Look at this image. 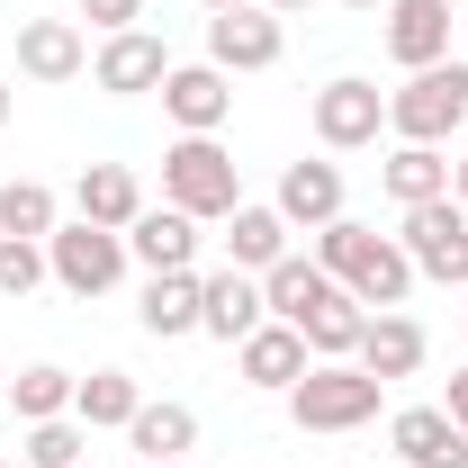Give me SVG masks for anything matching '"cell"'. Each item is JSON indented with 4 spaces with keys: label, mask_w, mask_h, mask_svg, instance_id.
Returning a JSON list of instances; mask_svg holds the SVG:
<instances>
[{
    "label": "cell",
    "mask_w": 468,
    "mask_h": 468,
    "mask_svg": "<svg viewBox=\"0 0 468 468\" xmlns=\"http://www.w3.org/2000/svg\"><path fill=\"white\" fill-rule=\"evenodd\" d=\"M72 369H55V360H37V369H18L9 378V406H18V423H55V414H72Z\"/></svg>",
    "instance_id": "obj_28"
},
{
    "label": "cell",
    "mask_w": 468,
    "mask_h": 468,
    "mask_svg": "<svg viewBox=\"0 0 468 468\" xmlns=\"http://www.w3.org/2000/svg\"><path fill=\"white\" fill-rule=\"evenodd\" d=\"M0 406H9V369H0Z\"/></svg>",
    "instance_id": "obj_39"
},
{
    "label": "cell",
    "mask_w": 468,
    "mask_h": 468,
    "mask_svg": "<svg viewBox=\"0 0 468 468\" xmlns=\"http://www.w3.org/2000/svg\"><path fill=\"white\" fill-rule=\"evenodd\" d=\"M261 9H271V18H297V9H315V0H261Z\"/></svg>",
    "instance_id": "obj_33"
},
{
    "label": "cell",
    "mask_w": 468,
    "mask_h": 468,
    "mask_svg": "<svg viewBox=\"0 0 468 468\" xmlns=\"http://www.w3.org/2000/svg\"><path fill=\"white\" fill-rule=\"evenodd\" d=\"M343 9H388V0H343Z\"/></svg>",
    "instance_id": "obj_36"
},
{
    "label": "cell",
    "mask_w": 468,
    "mask_h": 468,
    "mask_svg": "<svg viewBox=\"0 0 468 468\" xmlns=\"http://www.w3.org/2000/svg\"><path fill=\"white\" fill-rule=\"evenodd\" d=\"M198 9H207V18H217V9H243V0H198Z\"/></svg>",
    "instance_id": "obj_35"
},
{
    "label": "cell",
    "mask_w": 468,
    "mask_h": 468,
    "mask_svg": "<svg viewBox=\"0 0 468 468\" xmlns=\"http://www.w3.org/2000/svg\"><path fill=\"white\" fill-rule=\"evenodd\" d=\"M315 261L343 280L369 315L378 306H406L414 297V261H406V243L397 234H378V226H360V217H334V226H315Z\"/></svg>",
    "instance_id": "obj_1"
},
{
    "label": "cell",
    "mask_w": 468,
    "mask_h": 468,
    "mask_svg": "<svg viewBox=\"0 0 468 468\" xmlns=\"http://www.w3.org/2000/svg\"><path fill=\"white\" fill-rule=\"evenodd\" d=\"M126 441H135L144 460H189V451H198V414L180 406V397H163V406L144 397V406H135V423H126Z\"/></svg>",
    "instance_id": "obj_23"
},
{
    "label": "cell",
    "mask_w": 468,
    "mask_h": 468,
    "mask_svg": "<svg viewBox=\"0 0 468 468\" xmlns=\"http://www.w3.org/2000/svg\"><path fill=\"white\" fill-rule=\"evenodd\" d=\"M460 37H468V9H460Z\"/></svg>",
    "instance_id": "obj_41"
},
{
    "label": "cell",
    "mask_w": 468,
    "mask_h": 468,
    "mask_svg": "<svg viewBox=\"0 0 468 468\" xmlns=\"http://www.w3.org/2000/svg\"><path fill=\"white\" fill-rule=\"evenodd\" d=\"M163 117H172L180 135H217L234 117V72H217V63H172L163 72Z\"/></svg>",
    "instance_id": "obj_11"
},
{
    "label": "cell",
    "mask_w": 468,
    "mask_h": 468,
    "mask_svg": "<svg viewBox=\"0 0 468 468\" xmlns=\"http://www.w3.org/2000/svg\"><path fill=\"white\" fill-rule=\"evenodd\" d=\"M451 198H460V207H468V163H451Z\"/></svg>",
    "instance_id": "obj_34"
},
{
    "label": "cell",
    "mask_w": 468,
    "mask_h": 468,
    "mask_svg": "<svg viewBox=\"0 0 468 468\" xmlns=\"http://www.w3.org/2000/svg\"><path fill=\"white\" fill-rule=\"evenodd\" d=\"M18 72L46 81V90L81 81V72H90V37H81V18H18Z\"/></svg>",
    "instance_id": "obj_13"
},
{
    "label": "cell",
    "mask_w": 468,
    "mask_h": 468,
    "mask_svg": "<svg viewBox=\"0 0 468 468\" xmlns=\"http://www.w3.org/2000/svg\"><path fill=\"white\" fill-rule=\"evenodd\" d=\"M163 72H172V46L154 37V27H117L90 46V81L109 90V100H144V90H163Z\"/></svg>",
    "instance_id": "obj_9"
},
{
    "label": "cell",
    "mask_w": 468,
    "mask_h": 468,
    "mask_svg": "<svg viewBox=\"0 0 468 468\" xmlns=\"http://www.w3.org/2000/svg\"><path fill=\"white\" fill-rule=\"evenodd\" d=\"M55 280L46 271V243H18V234H0V297H37Z\"/></svg>",
    "instance_id": "obj_30"
},
{
    "label": "cell",
    "mask_w": 468,
    "mask_h": 468,
    "mask_svg": "<svg viewBox=\"0 0 468 468\" xmlns=\"http://www.w3.org/2000/svg\"><path fill=\"white\" fill-rule=\"evenodd\" d=\"M324 297H334V271H324L315 252H289V261H271V271H261V306H271L280 324H306Z\"/></svg>",
    "instance_id": "obj_20"
},
{
    "label": "cell",
    "mask_w": 468,
    "mask_h": 468,
    "mask_svg": "<svg viewBox=\"0 0 468 468\" xmlns=\"http://www.w3.org/2000/svg\"><path fill=\"white\" fill-rule=\"evenodd\" d=\"M378 180H388V198H397V207L451 198V163H441V144H397V154L378 163Z\"/></svg>",
    "instance_id": "obj_24"
},
{
    "label": "cell",
    "mask_w": 468,
    "mask_h": 468,
    "mask_svg": "<svg viewBox=\"0 0 468 468\" xmlns=\"http://www.w3.org/2000/svg\"><path fill=\"white\" fill-rule=\"evenodd\" d=\"M126 261H144V280H154V271H198V217L144 207V217L126 226Z\"/></svg>",
    "instance_id": "obj_17"
},
{
    "label": "cell",
    "mask_w": 468,
    "mask_h": 468,
    "mask_svg": "<svg viewBox=\"0 0 468 468\" xmlns=\"http://www.w3.org/2000/svg\"><path fill=\"white\" fill-rule=\"evenodd\" d=\"M81 451H90V423H81V414L27 423V441H18V460H27V468H81Z\"/></svg>",
    "instance_id": "obj_29"
},
{
    "label": "cell",
    "mask_w": 468,
    "mask_h": 468,
    "mask_svg": "<svg viewBox=\"0 0 468 468\" xmlns=\"http://www.w3.org/2000/svg\"><path fill=\"white\" fill-rule=\"evenodd\" d=\"M144 468H189V460H144Z\"/></svg>",
    "instance_id": "obj_38"
},
{
    "label": "cell",
    "mask_w": 468,
    "mask_h": 468,
    "mask_svg": "<svg viewBox=\"0 0 468 468\" xmlns=\"http://www.w3.org/2000/svg\"><path fill=\"white\" fill-rule=\"evenodd\" d=\"M46 271H55V289H72V297H109L117 280H126V234L72 217V226L46 234Z\"/></svg>",
    "instance_id": "obj_7"
},
{
    "label": "cell",
    "mask_w": 468,
    "mask_h": 468,
    "mask_svg": "<svg viewBox=\"0 0 468 468\" xmlns=\"http://www.w3.org/2000/svg\"><path fill=\"white\" fill-rule=\"evenodd\" d=\"M135 406H144V388H135L126 369H90V378L72 388V414H81L90 432H126V423H135Z\"/></svg>",
    "instance_id": "obj_25"
},
{
    "label": "cell",
    "mask_w": 468,
    "mask_h": 468,
    "mask_svg": "<svg viewBox=\"0 0 468 468\" xmlns=\"http://www.w3.org/2000/svg\"><path fill=\"white\" fill-rule=\"evenodd\" d=\"M271 207H280L289 226H306V234H315V226H334V217H343V163H289Z\"/></svg>",
    "instance_id": "obj_19"
},
{
    "label": "cell",
    "mask_w": 468,
    "mask_h": 468,
    "mask_svg": "<svg viewBox=\"0 0 468 468\" xmlns=\"http://www.w3.org/2000/svg\"><path fill=\"white\" fill-rule=\"evenodd\" d=\"M271 306H261V280L252 271H198V334H217V343H243L252 324H261Z\"/></svg>",
    "instance_id": "obj_14"
},
{
    "label": "cell",
    "mask_w": 468,
    "mask_h": 468,
    "mask_svg": "<svg viewBox=\"0 0 468 468\" xmlns=\"http://www.w3.org/2000/svg\"><path fill=\"white\" fill-rule=\"evenodd\" d=\"M234 369H243V388H271V397H289L297 378L315 369V351H306V334H297V324L261 315V324L234 343Z\"/></svg>",
    "instance_id": "obj_10"
},
{
    "label": "cell",
    "mask_w": 468,
    "mask_h": 468,
    "mask_svg": "<svg viewBox=\"0 0 468 468\" xmlns=\"http://www.w3.org/2000/svg\"><path fill=\"white\" fill-rule=\"evenodd\" d=\"M378 397H388V378H369L360 360H315L289 388V423L297 432H360V423H378Z\"/></svg>",
    "instance_id": "obj_2"
},
{
    "label": "cell",
    "mask_w": 468,
    "mask_h": 468,
    "mask_svg": "<svg viewBox=\"0 0 468 468\" xmlns=\"http://www.w3.org/2000/svg\"><path fill=\"white\" fill-rule=\"evenodd\" d=\"M63 226V198L46 180H0V234H18V243H46Z\"/></svg>",
    "instance_id": "obj_27"
},
{
    "label": "cell",
    "mask_w": 468,
    "mask_h": 468,
    "mask_svg": "<svg viewBox=\"0 0 468 468\" xmlns=\"http://www.w3.org/2000/svg\"><path fill=\"white\" fill-rule=\"evenodd\" d=\"M72 217L126 234L135 217H144V180L126 172V163H81V180H72Z\"/></svg>",
    "instance_id": "obj_16"
},
{
    "label": "cell",
    "mask_w": 468,
    "mask_h": 468,
    "mask_svg": "<svg viewBox=\"0 0 468 468\" xmlns=\"http://www.w3.org/2000/svg\"><path fill=\"white\" fill-rule=\"evenodd\" d=\"M0 126H9V81H0Z\"/></svg>",
    "instance_id": "obj_37"
},
{
    "label": "cell",
    "mask_w": 468,
    "mask_h": 468,
    "mask_svg": "<svg viewBox=\"0 0 468 468\" xmlns=\"http://www.w3.org/2000/svg\"><path fill=\"white\" fill-rule=\"evenodd\" d=\"M289 217H280V207H252V198H243V207H234L226 217V252H234V271H252V280H261V271H271V261H289Z\"/></svg>",
    "instance_id": "obj_22"
},
{
    "label": "cell",
    "mask_w": 468,
    "mask_h": 468,
    "mask_svg": "<svg viewBox=\"0 0 468 468\" xmlns=\"http://www.w3.org/2000/svg\"><path fill=\"white\" fill-rule=\"evenodd\" d=\"M135 324H144L154 343L198 334V271H154V280H144V297H135Z\"/></svg>",
    "instance_id": "obj_21"
},
{
    "label": "cell",
    "mask_w": 468,
    "mask_h": 468,
    "mask_svg": "<svg viewBox=\"0 0 468 468\" xmlns=\"http://www.w3.org/2000/svg\"><path fill=\"white\" fill-rule=\"evenodd\" d=\"M406 261L414 280H441V289H468V207L460 198H423V207H406Z\"/></svg>",
    "instance_id": "obj_6"
},
{
    "label": "cell",
    "mask_w": 468,
    "mask_h": 468,
    "mask_svg": "<svg viewBox=\"0 0 468 468\" xmlns=\"http://www.w3.org/2000/svg\"><path fill=\"white\" fill-rule=\"evenodd\" d=\"M388 441H397L406 468H468V432L441 406H397L388 414Z\"/></svg>",
    "instance_id": "obj_15"
},
{
    "label": "cell",
    "mask_w": 468,
    "mask_h": 468,
    "mask_svg": "<svg viewBox=\"0 0 468 468\" xmlns=\"http://www.w3.org/2000/svg\"><path fill=\"white\" fill-rule=\"evenodd\" d=\"M378 18H388V55L406 63V72L451 63V37H460V9L451 0H388Z\"/></svg>",
    "instance_id": "obj_12"
},
{
    "label": "cell",
    "mask_w": 468,
    "mask_h": 468,
    "mask_svg": "<svg viewBox=\"0 0 468 468\" xmlns=\"http://www.w3.org/2000/svg\"><path fill=\"white\" fill-rule=\"evenodd\" d=\"M163 207L198 217V226H217V217L243 207V172H234V154L217 135H180L172 154H163Z\"/></svg>",
    "instance_id": "obj_3"
},
{
    "label": "cell",
    "mask_w": 468,
    "mask_h": 468,
    "mask_svg": "<svg viewBox=\"0 0 468 468\" xmlns=\"http://www.w3.org/2000/svg\"><path fill=\"white\" fill-rule=\"evenodd\" d=\"M423 324H414V315H397V306H378V315H369V324H360V351H351V360H360V369H369V378H388V388H397V378H414V369H423Z\"/></svg>",
    "instance_id": "obj_18"
},
{
    "label": "cell",
    "mask_w": 468,
    "mask_h": 468,
    "mask_svg": "<svg viewBox=\"0 0 468 468\" xmlns=\"http://www.w3.org/2000/svg\"><path fill=\"white\" fill-rule=\"evenodd\" d=\"M306 126H315V144H324V154H360V144H378V135H388V90H378V81H360V72H334V81L306 100Z\"/></svg>",
    "instance_id": "obj_5"
},
{
    "label": "cell",
    "mask_w": 468,
    "mask_h": 468,
    "mask_svg": "<svg viewBox=\"0 0 468 468\" xmlns=\"http://www.w3.org/2000/svg\"><path fill=\"white\" fill-rule=\"evenodd\" d=\"M441 414H451V423L468 432V369H451V397H441Z\"/></svg>",
    "instance_id": "obj_32"
},
{
    "label": "cell",
    "mask_w": 468,
    "mask_h": 468,
    "mask_svg": "<svg viewBox=\"0 0 468 468\" xmlns=\"http://www.w3.org/2000/svg\"><path fill=\"white\" fill-rule=\"evenodd\" d=\"M468 126V63H423L406 90H388V135L397 144H451Z\"/></svg>",
    "instance_id": "obj_4"
},
{
    "label": "cell",
    "mask_w": 468,
    "mask_h": 468,
    "mask_svg": "<svg viewBox=\"0 0 468 468\" xmlns=\"http://www.w3.org/2000/svg\"><path fill=\"white\" fill-rule=\"evenodd\" d=\"M280 55H289V18H271L261 0L207 18V63H217V72H271Z\"/></svg>",
    "instance_id": "obj_8"
},
{
    "label": "cell",
    "mask_w": 468,
    "mask_h": 468,
    "mask_svg": "<svg viewBox=\"0 0 468 468\" xmlns=\"http://www.w3.org/2000/svg\"><path fill=\"white\" fill-rule=\"evenodd\" d=\"M0 468H18V460H9V451H0Z\"/></svg>",
    "instance_id": "obj_40"
},
{
    "label": "cell",
    "mask_w": 468,
    "mask_h": 468,
    "mask_svg": "<svg viewBox=\"0 0 468 468\" xmlns=\"http://www.w3.org/2000/svg\"><path fill=\"white\" fill-rule=\"evenodd\" d=\"M72 9H81L100 37H117V27H144V0H72Z\"/></svg>",
    "instance_id": "obj_31"
},
{
    "label": "cell",
    "mask_w": 468,
    "mask_h": 468,
    "mask_svg": "<svg viewBox=\"0 0 468 468\" xmlns=\"http://www.w3.org/2000/svg\"><path fill=\"white\" fill-rule=\"evenodd\" d=\"M360 324H369V306L334 280V297H324V306H315L297 334H306V351H315V360H351V351H360Z\"/></svg>",
    "instance_id": "obj_26"
}]
</instances>
